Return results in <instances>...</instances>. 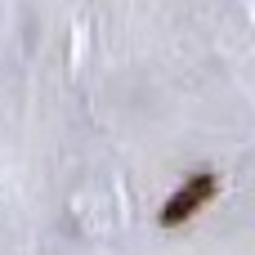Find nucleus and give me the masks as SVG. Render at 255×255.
<instances>
[{
  "mask_svg": "<svg viewBox=\"0 0 255 255\" xmlns=\"http://www.w3.org/2000/svg\"><path fill=\"white\" fill-rule=\"evenodd\" d=\"M215 197H220V175H215V170H193V175H184V184L166 197L157 224H161V229H179V224H188L197 211H206Z\"/></svg>",
  "mask_w": 255,
  "mask_h": 255,
  "instance_id": "nucleus-1",
  "label": "nucleus"
}]
</instances>
